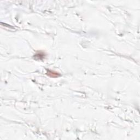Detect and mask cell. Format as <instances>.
Instances as JSON below:
<instances>
[{
    "label": "cell",
    "instance_id": "6da1fadb",
    "mask_svg": "<svg viewBox=\"0 0 140 140\" xmlns=\"http://www.w3.org/2000/svg\"><path fill=\"white\" fill-rule=\"evenodd\" d=\"M47 75L49 77H52V78H56V77H60L61 76L60 74L57 72L52 71V70H47Z\"/></svg>",
    "mask_w": 140,
    "mask_h": 140
},
{
    "label": "cell",
    "instance_id": "7a4b0ae2",
    "mask_svg": "<svg viewBox=\"0 0 140 140\" xmlns=\"http://www.w3.org/2000/svg\"><path fill=\"white\" fill-rule=\"evenodd\" d=\"M46 56L45 53H44L43 52H39L37 53V54L34 56V58L36 59H39V60H42L43 59L44 57Z\"/></svg>",
    "mask_w": 140,
    "mask_h": 140
}]
</instances>
